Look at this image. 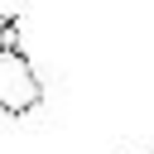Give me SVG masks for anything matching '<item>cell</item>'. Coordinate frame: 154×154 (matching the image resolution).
Listing matches in <instances>:
<instances>
[{
    "label": "cell",
    "instance_id": "cell-1",
    "mask_svg": "<svg viewBox=\"0 0 154 154\" xmlns=\"http://www.w3.org/2000/svg\"><path fill=\"white\" fill-rule=\"evenodd\" d=\"M38 106H43V82H38L34 63L14 43H0V111L5 116H29Z\"/></svg>",
    "mask_w": 154,
    "mask_h": 154
}]
</instances>
